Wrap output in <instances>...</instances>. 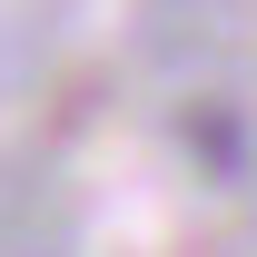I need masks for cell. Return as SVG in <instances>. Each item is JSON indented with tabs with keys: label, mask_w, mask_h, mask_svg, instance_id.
<instances>
[]
</instances>
